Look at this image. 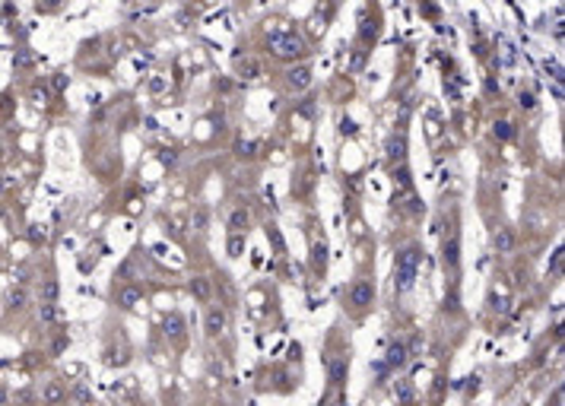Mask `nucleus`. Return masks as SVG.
I'll return each instance as SVG.
<instances>
[{
    "mask_svg": "<svg viewBox=\"0 0 565 406\" xmlns=\"http://www.w3.org/2000/svg\"><path fill=\"white\" fill-rule=\"evenodd\" d=\"M223 330H226V311L210 308L207 311V333H210V337H216V333H223Z\"/></svg>",
    "mask_w": 565,
    "mask_h": 406,
    "instance_id": "nucleus-4",
    "label": "nucleus"
},
{
    "mask_svg": "<svg viewBox=\"0 0 565 406\" xmlns=\"http://www.w3.org/2000/svg\"><path fill=\"white\" fill-rule=\"evenodd\" d=\"M181 327H184V324H181L178 314H168V318H165V333H171V337H181Z\"/></svg>",
    "mask_w": 565,
    "mask_h": 406,
    "instance_id": "nucleus-11",
    "label": "nucleus"
},
{
    "mask_svg": "<svg viewBox=\"0 0 565 406\" xmlns=\"http://www.w3.org/2000/svg\"><path fill=\"white\" fill-rule=\"evenodd\" d=\"M257 73H260L257 60H245V64H241V76H245V79H254Z\"/></svg>",
    "mask_w": 565,
    "mask_h": 406,
    "instance_id": "nucleus-15",
    "label": "nucleus"
},
{
    "mask_svg": "<svg viewBox=\"0 0 565 406\" xmlns=\"http://www.w3.org/2000/svg\"><path fill=\"white\" fill-rule=\"evenodd\" d=\"M191 292H194L197 298H207V295H210V282H207L204 276H197L194 282H191Z\"/></svg>",
    "mask_w": 565,
    "mask_h": 406,
    "instance_id": "nucleus-10",
    "label": "nucleus"
},
{
    "mask_svg": "<svg viewBox=\"0 0 565 406\" xmlns=\"http://www.w3.org/2000/svg\"><path fill=\"white\" fill-rule=\"evenodd\" d=\"M371 295H375V289H371V282H356L352 286V292H349V298H352V304L356 308H365V304H371Z\"/></svg>",
    "mask_w": 565,
    "mask_h": 406,
    "instance_id": "nucleus-3",
    "label": "nucleus"
},
{
    "mask_svg": "<svg viewBox=\"0 0 565 406\" xmlns=\"http://www.w3.org/2000/svg\"><path fill=\"white\" fill-rule=\"evenodd\" d=\"M416 263H419V251L416 248H403L397 254V279H394L397 292H407L413 286V279H416Z\"/></svg>",
    "mask_w": 565,
    "mask_h": 406,
    "instance_id": "nucleus-1",
    "label": "nucleus"
},
{
    "mask_svg": "<svg viewBox=\"0 0 565 406\" xmlns=\"http://www.w3.org/2000/svg\"><path fill=\"white\" fill-rule=\"evenodd\" d=\"M403 362H407V349L397 343V346L388 349V365H403Z\"/></svg>",
    "mask_w": 565,
    "mask_h": 406,
    "instance_id": "nucleus-9",
    "label": "nucleus"
},
{
    "mask_svg": "<svg viewBox=\"0 0 565 406\" xmlns=\"http://www.w3.org/2000/svg\"><path fill=\"white\" fill-rule=\"evenodd\" d=\"M286 79H289V86H296V89H305V86L311 83V70H308V67H292Z\"/></svg>",
    "mask_w": 565,
    "mask_h": 406,
    "instance_id": "nucleus-5",
    "label": "nucleus"
},
{
    "mask_svg": "<svg viewBox=\"0 0 565 406\" xmlns=\"http://www.w3.org/2000/svg\"><path fill=\"white\" fill-rule=\"evenodd\" d=\"M137 301H140V289L137 286H124L118 292V304H124V308H134Z\"/></svg>",
    "mask_w": 565,
    "mask_h": 406,
    "instance_id": "nucleus-6",
    "label": "nucleus"
},
{
    "mask_svg": "<svg viewBox=\"0 0 565 406\" xmlns=\"http://www.w3.org/2000/svg\"><path fill=\"white\" fill-rule=\"evenodd\" d=\"M204 222H207V216H204V213H197V216H194V226H197V229H204Z\"/></svg>",
    "mask_w": 565,
    "mask_h": 406,
    "instance_id": "nucleus-21",
    "label": "nucleus"
},
{
    "mask_svg": "<svg viewBox=\"0 0 565 406\" xmlns=\"http://www.w3.org/2000/svg\"><path fill=\"white\" fill-rule=\"evenodd\" d=\"M397 400H400L403 406H407V403H413V387H410L407 381H400V384H397Z\"/></svg>",
    "mask_w": 565,
    "mask_h": 406,
    "instance_id": "nucleus-12",
    "label": "nucleus"
},
{
    "mask_svg": "<svg viewBox=\"0 0 565 406\" xmlns=\"http://www.w3.org/2000/svg\"><path fill=\"white\" fill-rule=\"evenodd\" d=\"M10 301H13V304H23V301H26V292H13V295H10Z\"/></svg>",
    "mask_w": 565,
    "mask_h": 406,
    "instance_id": "nucleus-20",
    "label": "nucleus"
},
{
    "mask_svg": "<svg viewBox=\"0 0 565 406\" xmlns=\"http://www.w3.org/2000/svg\"><path fill=\"white\" fill-rule=\"evenodd\" d=\"M57 295V282H48L45 286V298H54Z\"/></svg>",
    "mask_w": 565,
    "mask_h": 406,
    "instance_id": "nucleus-19",
    "label": "nucleus"
},
{
    "mask_svg": "<svg viewBox=\"0 0 565 406\" xmlns=\"http://www.w3.org/2000/svg\"><path fill=\"white\" fill-rule=\"evenodd\" d=\"M496 137L499 140H511L514 137V127L508 124V121H499V124H496Z\"/></svg>",
    "mask_w": 565,
    "mask_h": 406,
    "instance_id": "nucleus-14",
    "label": "nucleus"
},
{
    "mask_svg": "<svg viewBox=\"0 0 565 406\" xmlns=\"http://www.w3.org/2000/svg\"><path fill=\"white\" fill-rule=\"evenodd\" d=\"M403 149H407V143H403V137L397 140H391V159H403Z\"/></svg>",
    "mask_w": 565,
    "mask_h": 406,
    "instance_id": "nucleus-17",
    "label": "nucleus"
},
{
    "mask_svg": "<svg viewBox=\"0 0 565 406\" xmlns=\"http://www.w3.org/2000/svg\"><path fill=\"white\" fill-rule=\"evenodd\" d=\"M241 251H245V238H241V235H232V238H229V254H232V257H238Z\"/></svg>",
    "mask_w": 565,
    "mask_h": 406,
    "instance_id": "nucleus-16",
    "label": "nucleus"
},
{
    "mask_svg": "<svg viewBox=\"0 0 565 406\" xmlns=\"http://www.w3.org/2000/svg\"><path fill=\"white\" fill-rule=\"evenodd\" d=\"M267 45L276 57H302L305 54V45H302V38L296 32H270Z\"/></svg>",
    "mask_w": 565,
    "mask_h": 406,
    "instance_id": "nucleus-2",
    "label": "nucleus"
},
{
    "mask_svg": "<svg viewBox=\"0 0 565 406\" xmlns=\"http://www.w3.org/2000/svg\"><path fill=\"white\" fill-rule=\"evenodd\" d=\"M511 248H514V235H511L508 229H499V232H496V251H499V254H508Z\"/></svg>",
    "mask_w": 565,
    "mask_h": 406,
    "instance_id": "nucleus-7",
    "label": "nucleus"
},
{
    "mask_svg": "<svg viewBox=\"0 0 565 406\" xmlns=\"http://www.w3.org/2000/svg\"><path fill=\"white\" fill-rule=\"evenodd\" d=\"M229 222H232V229H235V232H241V229L248 226V213H245V210H235V213H232V219H229Z\"/></svg>",
    "mask_w": 565,
    "mask_h": 406,
    "instance_id": "nucleus-13",
    "label": "nucleus"
},
{
    "mask_svg": "<svg viewBox=\"0 0 565 406\" xmlns=\"http://www.w3.org/2000/svg\"><path fill=\"white\" fill-rule=\"evenodd\" d=\"M343 378H346V359H334L330 362V381L343 384Z\"/></svg>",
    "mask_w": 565,
    "mask_h": 406,
    "instance_id": "nucleus-8",
    "label": "nucleus"
},
{
    "mask_svg": "<svg viewBox=\"0 0 565 406\" xmlns=\"http://www.w3.org/2000/svg\"><path fill=\"white\" fill-rule=\"evenodd\" d=\"M521 105L524 108H533V95H521Z\"/></svg>",
    "mask_w": 565,
    "mask_h": 406,
    "instance_id": "nucleus-22",
    "label": "nucleus"
},
{
    "mask_svg": "<svg viewBox=\"0 0 565 406\" xmlns=\"http://www.w3.org/2000/svg\"><path fill=\"white\" fill-rule=\"evenodd\" d=\"M45 400L48 403H57L60 400V387H57V384H48V387H45Z\"/></svg>",
    "mask_w": 565,
    "mask_h": 406,
    "instance_id": "nucleus-18",
    "label": "nucleus"
},
{
    "mask_svg": "<svg viewBox=\"0 0 565 406\" xmlns=\"http://www.w3.org/2000/svg\"><path fill=\"white\" fill-rule=\"evenodd\" d=\"M4 403H7V390H4V387H0V406H4Z\"/></svg>",
    "mask_w": 565,
    "mask_h": 406,
    "instance_id": "nucleus-23",
    "label": "nucleus"
}]
</instances>
